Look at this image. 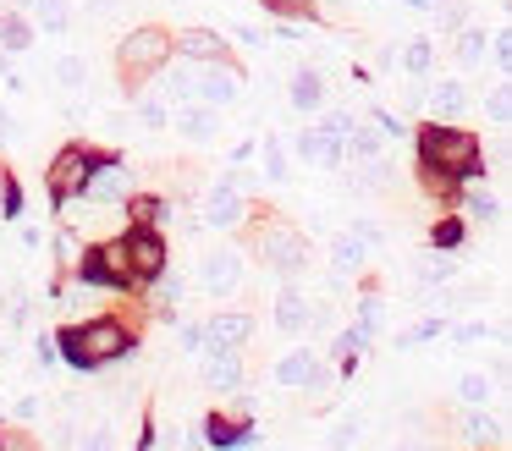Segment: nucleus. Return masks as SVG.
<instances>
[{
	"label": "nucleus",
	"instance_id": "f257e3e1",
	"mask_svg": "<svg viewBox=\"0 0 512 451\" xmlns=\"http://www.w3.org/2000/svg\"><path fill=\"white\" fill-rule=\"evenodd\" d=\"M424 165L430 171H452V176H474L479 171V138L463 127H424Z\"/></svg>",
	"mask_w": 512,
	"mask_h": 451
},
{
	"label": "nucleus",
	"instance_id": "f03ea898",
	"mask_svg": "<svg viewBox=\"0 0 512 451\" xmlns=\"http://www.w3.org/2000/svg\"><path fill=\"white\" fill-rule=\"evenodd\" d=\"M127 347H133V341H127V330L116 325V319H89L83 330L67 336V358L83 363V369H94V363H116Z\"/></svg>",
	"mask_w": 512,
	"mask_h": 451
},
{
	"label": "nucleus",
	"instance_id": "7ed1b4c3",
	"mask_svg": "<svg viewBox=\"0 0 512 451\" xmlns=\"http://www.w3.org/2000/svg\"><path fill=\"white\" fill-rule=\"evenodd\" d=\"M116 61H122L127 88H138L133 77H149V72H160V66L171 61V33H166V28H138V33H127L122 50H116Z\"/></svg>",
	"mask_w": 512,
	"mask_h": 451
},
{
	"label": "nucleus",
	"instance_id": "20e7f679",
	"mask_svg": "<svg viewBox=\"0 0 512 451\" xmlns=\"http://www.w3.org/2000/svg\"><path fill=\"white\" fill-rule=\"evenodd\" d=\"M259 253H265V264H276L287 281H298L303 264H309V248H303V237L292 226H265L259 231Z\"/></svg>",
	"mask_w": 512,
	"mask_h": 451
},
{
	"label": "nucleus",
	"instance_id": "39448f33",
	"mask_svg": "<svg viewBox=\"0 0 512 451\" xmlns=\"http://www.w3.org/2000/svg\"><path fill=\"white\" fill-rule=\"evenodd\" d=\"M199 286L210 297H232L237 286H243V253H232V248L204 253V259H199Z\"/></svg>",
	"mask_w": 512,
	"mask_h": 451
},
{
	"label": "nucleus",
	"instance_id": "423d86ee",
	"mask_svg": "<svg viewBox=\"0 0 512 451\" xmlns=\"http://www.w3.org/2000/svg\"><path fill=\"white\" fill-rule=\"evenodd\" d=\"M199 105H210V110H221V105H237L243 99V72L237 66H226V61H210L199 72Z\"/></svg>",
	"mask_w": 512,
	"mask_h": 451
},
{
	"label": "nucleus",
	"instance_id": "0eeeda50",
	"mask_svg": "<svg viewBox=\"0 0 512 451\" xmlns=\"http://www.w3.org/2000/svg\"><path fill=\"white\" fill-rule=\"evenodd\" d=\"M133 193V171L127 165H100V171H89V182H83V198L89 204H116V198Z\"/></svg>",
	"mask_w": 512,
	"mask_h": 451
},
{
	"label": "nucleus",
	"instance_id": "6e6552de",
	"mask_svg": "<svg viewBox=\"0 0 512 451\" xmlns=\"http://www.w3.org/2000/svg\"><path fill=\"white\" fill-rule=\"evenodd\" d=\"M204 385H215V391H237L243 385V358H237V347H215L204 352Z\"/></svg>",
	"mask_w": 512,
	"mask_h": 451
},
{
	"label": "nucleus",
	"instance_id": "1a4fd4ad",
	"mask_svg": "<svg viewBox=\"0 0 512 451\" xmlns=\"http://www.w3.org/2000/svg\"><path fill=\"white\" fill-rule=\"evenodd\" d=\"M166 127H177L188 143H210L221 121H215V110H210V105H199V99H188V105H177V110H171V121H166Z\"/></svg>",
	"mask_w": 512,
	"mask_h": 451
},
{
	"label": "nucleus",
	"instance_id": "9d476101",
	"mask_svg": "<svg viewBox=\"0 0 512 451\" xmlns=\"http://www.w3.org/2000/svg\"><path fill=\"white\" fill-rule=\"evenodd\" d=\"M89 154L83 149H61V160H56V171H50V193L56 198H72V193H83V182H89Z\"/></svg>",
	"mask_w": 512,
	"mask_h": 451
},
{
	"label": "nucleus",
	"instance_id": "9b49d317",
	"mask_svg": "<svg viewBox=\"0 0 512 451\" xmlns=\"http://www.w3.org/2000/svg\"><path fill=\"white\" fill-rule=\"evenodd\" d=\"M243 215L248 209H243V193H237V187H215V193L204 198V226H215V231H232Z\"/></svg>",
	"mask_w": 512,
	"mask_h": 451
},
{
	"label": "nucleus",
	"instance_id": "f8f14e48",
	"mask_svg": "<svg viewBox=\"0 0 512 451\" xmlns=\"http://www.w3.org/2000/svg\"><path fill=\"white\" fill-rule=\"evenodd\" d=\"M127 259H133V275H160L166 270V242L155 231H133L127 237Z\"/></svg>",
	"mask_w": 512,
	"mask_h": 451
},
{
	"label": "nucleus",
	"instance_id": "ddd939ff",
	"mask_svg": "<svg viewBox=\"0 0 512 451\" xmlns=\"http://www.w3.org/2000/svg\"><path fill=\"white\" fill-rule=\"evenodd\" d=\"M276 325H281V336H309V330H314V308H309V297H303V292H281V303H276Z\"/></svg>",
	"mask_w": 512,
	"mask_h": 451
},
{
	"label": "nucleus",
	"instance_id": "4468645a",
	"mask_svg": "<svg viewBox=\"0 0 512 451\" xmlns=\"http://www.w3.org/2000/svg\"><path fill=\"white\" fill-rule=\"evenodd\" d=\"M276 380H281V385H303V391L314 385V391H320V385H325V369L314 363V352L303 347V352H292V358L276 363Z\"/></svg>",
	"mask_w": 512,
	"mask_h": 451
},
{
	"label": "nucleus",
	"instance_id": "2eb2a0df",
	"mask_svg": "<svg viewBox=\"0 0 512 451\" xmlns=\"http://www.w3.org/2000/svg\"><path fill=\"white\" fill-rule=\"evenodd\" d=\"M177 50L188 55V61H226V39L215 28H182Z\"/></svg>",
	"mask_w": 512,
	"mask_h": 451
},
{
	"label": "nucleus",
	"instance_id": "dca6fc26",
	"mask_svg": "<svg viewBox=\"0 0 512 451\" xmlns=\"http://www.w3.org/2000/svg\"><path fill=\"white\" fill-rule=\"evenodd\" d=\"M430 110H435V121H457L468 110V88L457 83V77H441V83L430 88Z\"/></svg>",
	"mask_w": 512,
	"mask_h": 451
},
{
	"label": "nucleus",
	"instance_id": "f3484780",
	"mask_svg": "<svg viewBox=\"0 0 512 451\" xmlns=\"http://www.w3.org/2000/svg\"><path fill=\"white\" fill-rule=\"evenodd\" d=\"M254 336V319L248 314H215L210 325H204V341H215V347H237V341Z\"/></svg>",
	"mask_w": 512,
	"mask_h": 451
},
{
	"label": "nucleus",
	"instance_id": "a211bd4d",
	"mask_svg": "<svg viewBox=\"0 0 512 451\" xmlns=\"http://www.w3.org/2000/svg\"><path fill=\"white\" fill-rule=\"evenodd\" d=\"M364 259H369V248L353 237V231H347V237H331V270L336 275H358V270H364Z\"/></svg>",
	"mask_w": 512,
	"mask_h": 451
},
{
	"label": "nucleus",
	"instance_id": "6ab92c4d",
	"mask_svg": "<svg viewBox=\"0 0 512 451\" xmlns=\"http://www.w3.org/2000/svg\"><path fill=\"white\" fill-rule=\"evenodd\" d=\"M292 105L298 110H320L325 105V83L314 66H303V72H292Z\"/></svg>",
	"mask_w": 512,
	"mask_h": 451
},
{
	"label": "nucleus",
	"instance_id": "aec40b11",
	"mask_svg": "<svg viewBox=\"0 0 512 451\" xmlns=\"http://www.w3.org/2000/svg\"><path fill=\"white\" fill-rule=\"evenodd\" d=\"M28 6H34V17H39V28H45V33H67L72 28L67 0H28Z\"/></svg>",
	"mask_w": 512,
	"mask_h": 451
},
{
	"label": "nucleus",
	"instance_id": "412c9836",
	"mask_svg": "<svg viewBox=\"0 0 512 451\" xmlns=\"http://www.w3.org/2000/svg\"><path fill=\"white\" fill-rule=\"evenodd\" d=\"M193 94H199V77H193V66H171V72H166V105H188Z\"/></svg>",
	"mask_w": 512,
	"mask_h": 451
},
{
	"label": "nucleus",
	"instance_id": "4be33fe9",
	"mask_svg": "<svg viewBox=\"0 0 512 451\" xmlns=\"http://www.w3.org/2000/svg\"><path fill=\"white\" fill-rule=\"evenodd\" d=\"M56 83L67 88V94H83V88H89V61H83V55H61V61H56Z\"/></svg>",
	"mask_w": 512,
	"mask_h": 451
},
{
	"label": "nucleus",
	"instance_id": "5701e85b",
	"mask_svg": "<svg viewBox=\"0 0 512 451\" xmlns=\"http://www.w3.org/2000/svg\"><path fill=\"white\" fill-rule=\"evenodd\" d=\"M485 55H490L485 28H463V33H457V61H463V66H485Z\"/></svg>",
	"mask_w": 512,
	"mask_h": 451
},
{
	"label": "nucleus",
	"instance_id": "b1692460",
	"mask_svg": "<svg viewBox=\"0 0 512 451\" xmlns=\"http://www.w3.org/2000/svg\"><path fill=\"white\" fill-rule=\"evenodd\" d=\"M28 44H34V28H28L23 17H0V50H12V55H23Z\"/></svg>",
	"mask_w": 512,
	"mask_h": 451
},
{
	"label": "nucleus",
	"instance_id": "393cba45",
	"mask_svg": "<svg viewBox=\"0 0 512 451\" xmlns=\"http://www.w3.org/2000/svg\"><path fill=\"white\" fill-rule=\"evenodd\" d=\"M358 435H364V418H358V413H342V418L331 424V451L358 446Z\"/></svg>",
	"mask_w": 512,
	"mask_h": 451
},
{
	"label": "nucleus",
	"instance_id": "a878e982",
	"mask_svg": "<svg viewBox=\"0 0 512 451\" xmlns=\"http://www.w3.org/2000/svg\"><path fill=\"white\" fill-rule=\"evenodd\" d=\"M496 435H501V424L490 413H479V407L463 418V440H474V446H485V440H496Z\"/></svg>",
	"mask_w": 512,
	"mask_h": 451
},
{
	"label": "nucleus",
	"instance_id": "bb28decb",
	"mask_svg": "<svg viewBox=\"0 0 512 451\" xmlns=\"http://www.w3.org/2000/svg\"><path fill=\"white\" fill-rule=\"evenodd\" d=\"M457 391H463V402H468V407H485L496 385H490V380H485V374H479V369H468L463 380H457Z\"/></svg>",
	"mask_w": 512,
	"mask_h": 451
},
{
	"label": "nucleus",
	"instance_id": "cd10ccee",
	"mask_svg": "<svg viewBox=\"0 0 512 451\" xmlns=\"http://www.w3.org/2000/svg\"><path fill=\"white\" fill-rule=\"evenodd\" d=\"M138 121H144L149 132H160L171 121V105H166V99H138Z\"/></svg>",
	"mask_w": 512,
	"mask_h": 451
},
{
	"label": "nucleus",
	"instance_id": "c85d7f7f",
	"mask_svg": "<svg viewBox=\"0 0 512 451\" xmlns=\"http://www.w3.org/2000/svg\"><path fill=\"white\" fill-rule=\"evenodd\" d=\"M380 325H386V308H380V297H364V303H358V330H364V336H375Z\"/></svg>",
	"mask_w": 512,
	"mask_h": 451
},
{
	"label": "nucleus",
	"instance_id": "c756f323",
	"mask_svg": "<svg viewBox=\"0 0 512 451\" xmlns=\"http://www.w3.org/2000/svg\"><path fill=\"white\" fill-rule=\"evenodd\" d=\"M468 215H474V220H496V215H501V204L485 193V187H468Z\"/></svg>",
	"mask_w": 512,
	"mask_h": 451
},
{
	"label": "nucleus",
	"instance_id": "7c9ffc66",
	"mask_svg": "<svg viewBox=\"0 0 512 451\" xmlns=\"http://www.w3.org/2000/svg\"><path fill=\"white\" fill-rule=\"evenodd\" d=\"M320 132H325V138H353V132H358V121L347 116V110H331V116L320 121Z\"/></svg>",
	"mask_w": 512,
	"mask_h": 451
},
{
	"label": "nucleus",
	"instance_id": "2f4dec72",
	"mask_svg": "<svg viewBox=\"0 0 512 451\" xmlns=\"http://www.w3.org/2000/svg\"><path fill=\"white\" fill-rule=\"evenodd\" d=\"M265 176H270V182H287V149H281L276 138L265 143Z\"/></svg>",
	"mask_w": 512,
	"mask_h": 451
},
{
	"label": "nucleus",
	"instance_id": "473e14b6",
	"mask_svg": "<svg viewBox=\"0 0 512 451\" xmlns=\"http://www.w3.org/2000/svg\"><path fill=\"white\" fill-rule=\"evenodd\" d=\"M364 341H369V336L353 325V330H342V336L331 341V352H336V358H358V347H364Z\"/></svg>",
	"mask_w": 512,
	"mask_h": 451
},
{
	"label": "nucleus",
	"instance_id": "72a5a7b5",
	"mask_svg": "<svg viewBox=\"0 0 512 451\" xmlns=\"http://www.w3.org/2000/svg\"><path fill=\"white\" fill-rule=\"evenodd\" d=\"M237 440H243V429H237V424H226V418H215V424H210V446H237Z\"/></svg>",
	"mask_w": 512,
	"mask_h": 451
},
{
	"label": "nucleus",
	"instance_id": "f704fd0d",
	"mask_svg": "<svg viewBox=\"0 0 512 451\" xmlns=\"http://www.w3.org/2000/svg\"><path fill=\"white\" fill-rule=\"evenodd\" d=\"M56 253H61V264H83V242L72 237V231H61V237H56Z\"/></svg>",
	"mask_w": 512,
	"mask_h": 451
},
{
	"label": "nucleus",
	"instance_id": "c9c22d12",
	"mask_svg": "<svg viewBox=\"0 0 512 451\" xmlns=\"http://www.w3.org/2000/svg\"><path fill=\"white\" fill-rule=\"evenodd\" d=\"M419 275H424V281L435 286V281H452V275H457V264H452V259H430V264H424Z\"/></svg>",
	"mask_w": 512,
	"mask_h": 451
},
{
	"label": "nucleus",
	"instance_id": "e433bc0d",
	"mask_svg": "<svg viewBox=\"0 0 512 451\" xmlns=\"http://www.w3.org/2000/svg\"><path fill=\"white\" fill-rule=\"evenodd\" d=\"M83 451H116V435H111V424H94V435L83 440Z\"/></svg>",
	"mask_w": 512,
	"mask_h": 451
},
{
	"label": "nucleus",
	"instance_id": "4c0bfd02",
	"mask_svg": "<svg viewBox=\"0 0 512 451\" xmlns=\"http://www.w3.org/2000/svg\"><path fill=\"white\" fill-rule=\"evenodd\" d=\"M0 451H34V440H28L23 429H6V424H0Z\"/></svg>",
	"mask_w": 512,
	"mask_h": 451
},
{
	"label": "nucleus",
	"instance_id": "58836bf2",
	"mask_svg": "<svg viewBox=\"0 0 512 451\" xmlns=\"http://www.w3.org/2000/svg\"><path fill=\"white\" fill-rule=\"evenodd\" d=\"M270 11H281V17H309L314 11V0H265Z\"/></svg>",
	"mask_w": 512,
	"mask_h": 451
},
{
	"label": "nucleus",
	"instance_id": "ea45409f",
	"mask_svg": "<svg viewBox=\"0 0 512 451\" xmlns=\"http://www.w3.org/2000/svg\"><path fill=\"white\" fill-rule=\"evenodd\" d=\"M375 132H380V138H402L408 127H402V121L391 116V110H375Z\"/></svg>",
	"mask_w": 512,
	"mask_h": 451
},
{
	"label": "nucleus",
	"instance_id": "a19ab883",
	"mask_svg": "<svg viewBox=\"0 0 512 451\" xmlns=\"http://www.w3.org/2000/svg\"><path fill=\"white\" fill-rule=\"evenodd\" d=\"M182 292H188L182 275H166V281H160V303H182Z\"/></svg>",
	"mask_w": 512,
	"mask_h": 451
},
{
	"label": "nucleus",
	"instance_id": "79ce46f5",
	"mask_svg": "<svg viewBox=\"0 0 512 451\" xmlns=\"http://www.w3.org/2000/svg\"><path fill=\"white\" fill-rule=\"evenodd\" d=\"M424 66H430V44H408V72H424Z\"/></svg>",
	"mask_w": 512,
	"mask_h": 451
},
{
	"label": "nucleus",
	"instance_id": "37998d69",
	"mask_svg": "<svg viewBox=\"0 0 512 451\" xmlns=\"http://www.w3.org/2000/svg\"><path fill=\"white\" fill-rule=\"evenodd\" d=\"M182 352H204V325H182Z\"/></svg>",
	"mask_w": 512,
	"mask_h": 451
},
{
	"label": "nucleus",
	"instance_id": "c03bdc74",
	"mask_svg": "<svg viewBox=\"0 0 512 451\" xmlns=\"http://www.w3.org/2000/svg\"><path fill=\"white\" fill-rule=\"evenodd\" d=\"M507 88H496V94H490V121H501V127H507Z\"/></svg>",
	"mask_w": 512,
	"mask_h": 451
},
{
	"label": "nucleus",
	"instance_id": "a18cd8bd",
	"mask_svg": "<svg viewBox=\"0 0 512 451\" xmlns=\"http://www.w3.org/2000/svg\"><path fill=\"white\" fill-rule=\"evenodd\" d=\"M89 11H94V17L111 22V17H122V0H89Z\"/></svg>",
	"mask_w": 512,
	"mask_h": 451
},
{
	"label": "nucleus",
	"instance_id": "49530a36",
	"mask_svg": "<svg viewBox=\"0 0 512 451\" xmlns=\"http://www.w3.org/2000/svg\"><path fill=\"white\" fill-rule=\"evenodd\" d=\"M441 28H446V33L463 28V6H446V11H441Z\"/></svg>",
	"mask_w": 512,
	"mask_h": 451
},
{
	"label": "nucleus",
	"instance_id": "de8ad7c7",
	"mask_svg": "<svg viewBox=\"0 0 512 451\" xmlns=\"http://www.w3.org/2000/svg\"><path fill=\"white\" fill-rule=\"evenodd\" d=\"M237 39H243V44H254V50H259V44H265V33H259V28H248V22H237Z\"/></svg>",
	"mask_w": 512,
	"mask_h": 451
},
{
	"label": "nucleus",
	"instance_id": "09e8293b",
	"mask_svg": "<svg viewBox=\"0 0 512 451\" xmlns=\"http://www.w3.org/2000/svg\"><path fill=\"white\" fill-rule=\"evenodd\" d=\"M34 352H39V363H56V341H50V336H39Z\"/></svg>",
	"mask_w": 512,
	"mask_h": 451
},
{
	"label": "nucleus",
	"instance_id": "8fccbe9b",
	"mask_svg": "<svg viewBox=\"0 0 512 451\" xmlns=\"http://www.w3.org/2000/svg\"><path fill=\"white\" fill-rule=\"evenodd\" d=\"M402 6H413V11H430V6H435V0H402Z\"/></svg>",
	"mask_w": 512,
	"mask_h": 451
},
{
	"label": "nucleus",
	"instance_id": "3c124183",
	"mask_svg": "<svg viewBox=\"0 0 512 451\" xmlns=\"http://www.w3.org/2000/svg\"><path fill=\"white\" fill-rule=\"evenodd\" d=\"M397 451H424V446H397Z\"/></svg>",
	"mask_w": 512,
	"mask_h": 451
}]
</instances>
